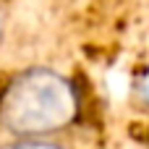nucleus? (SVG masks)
<instances>
[{"label": "nucleus", "instance_id": "f257e3e1", "mask_svg": "<svg viewBox=\"0 0 149 149\" xmlns=\"http://www.w3.org/2000/svg\"><path fill=\"white\" fill-rule=\"evenodd\" d=\"M79 110L73 84L45 65L16 73L0 94V126L10 136H52Z\"/></svg>", "mask_w": 149, "mask_h": 149}, {"label": "nucleus", "instance_id": "f03ea898", "mask_svg": "<svg viewBox=\"0 0 149 149\" xmlns=\"http://www.w3.org/2000/svg\"><path fill=\"white\" fill-rule=\"evenodd\" d=\"M0 149H65V147L52 141L50 136H13L10 141L0 144Z\"/></svg>", "mask_w": 149, "mask_h": 149}]
</instances>
